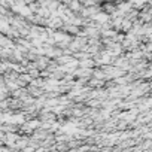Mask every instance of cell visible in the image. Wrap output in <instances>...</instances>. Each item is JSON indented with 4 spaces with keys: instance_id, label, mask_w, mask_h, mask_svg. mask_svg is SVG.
<instances>
[{
    "instance_id": "obj_1",
    "label": "cell",
    "mask_w": 152,
    "mask_h": 152,
    "mask_svg": "<svg viewBox=\"0 0 152 152\" xmlns=\"http://www.w3.org/2000/svg\"><path fill=\"white\" fill-rule=\"evenodd\" d=\"M36 2H39V3H43V2H45V0H36Z\"/></svg>"
}]
</instances>
